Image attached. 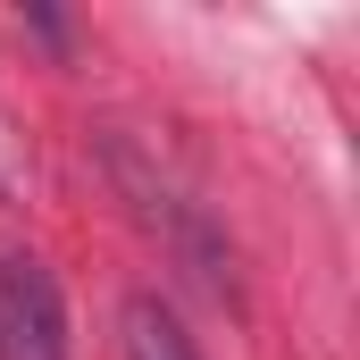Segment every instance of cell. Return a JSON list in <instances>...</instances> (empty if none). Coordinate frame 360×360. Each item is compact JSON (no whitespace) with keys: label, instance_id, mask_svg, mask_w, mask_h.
<instances>
[{"label":"cell","instance_id":"obj_1","mask_svg":"<svg viewBox=\"0 0 360 360\" xmlns=\"http://www.w3.org/2000/svg\"><path fill=\"white\" fill-rule=\"evenodd\" d=\"M0 360H76L59 276L42 269L34 252H8L0 260Z\"/></svg>","mask_w":360,"mask_h":360},{"label":"cell","instance_id":"obj_2","mask_svg":"<svg viewBox=\"0 0 360 360\" xmlns=\"http://www.w3.org/2000/svg\"><path fill=\"white\" fill-rule=\"evenodd\" d=\"M117 352L126 360H201V344L184 335V319L160 293H126V310H117Z\"/></svg>","mask_w":360,"mask_h":360}]
</instances>
